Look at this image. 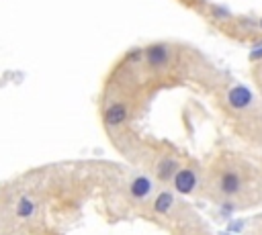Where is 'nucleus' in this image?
Here are the masks:
<instances>
[{
    "label": "nucleus",
    "instance_id": "nucleus-1",
    "mask_svg": "<svg viewBox=\"0 0 262 235\" xmlns=\"http://www.w3.org/2000/svg\"><path fill=\"white\" fill-rule=\"evenodd\" d=\"M225 98H227V104L233 110H246L254 102V92L244 84H233L231 88H227Z\"/></svg>",
    "mask_w": 262,
    "mask_h": 235
},
{
    "label": "nucleus",
    "instance_id": "nucleus-2",
    "mask_svg": "<svg viewBox=\"0 0 262 235\" xmlns=\"http://www.w3.org/2000/svg\"><path fill=\"white\" fill-rule=\"evenodd\" d=\"M168 59H170V53L164 43H151L143 49V61L154 69L164 67L168 63Z\"/></svg>",
    "mask_w": 262,
    "mask_h": 235
},
{
    "label": "nucleus",
    "instance_id": "nucleus-3",
    "mask_svg": "<svg viewBox=\"0 0 262 235\" xmlns=\"http://www.w3.org/2000/svg\"><path fill=\"white\" fill-rule=\"evenodd\" d=\"M172 182H174V190L178 194H192L196 188V174L190 168H180Z\"/></svg>",
    "mask_w": 262,
    "mask_h": 235
},
{
    "label": "nucleus",
    "instance_id": "nucleus-4",
    "mask_svg": "<svg viewBox=\"0 0 262 235\" xmlns=\"http://www.w3.org/2000/svg\"><path fill=\"white\" fill-rule=\"evenodd\" d=\"M127 114H129V110L123 102H113L104 108V123L108 127H119L127 121Z\"/></svg>",
    "mask_w": 262,
    "mask_h": 235
},
{
    "label": "nucleus",
    "instance_id": "nucleus-5",
    "mask_svg": "<svg viewBox=\"0 0 262 235\" xmlns=\"http://www.w3.org/2000/svg\"><path fill=\"white\" fill-rule=\"evenodd\" d=\"M151 190H154L151 180H149L147 176H143V174L135 176V178L131 180V184H129V194H131L135 200H145V198L151 194Z\"/></svg>",
    "mask_w": 262,
    "mask_h": 235
},
{
    "label": "nucleus",
    "instance_id": "nucleus-6",
    "mask_svg": "<svg viewBox=\"0 0 262 235\" xmlns=\"http://www.w3.org/2000/svg\"><path fill=\"white\" fill-rule=\"evenodd\" d=\"M219 188H221V192H223L225 196L237 194V192L242 190V178H239V174L233 172V170L223 172L221 178H219Z\"/></svg>",
    "mask_w": 262,
    "mask_h": 235
},
{
    "label": "nucleus",
    "instance_id": "nucleus-7",
    "mask_svg": "<svg viewBox=\"0 0 262 235\" xmlns=\"http://www.w3.org/2000/svg\"><path fill=\"white\" fill-rule=\"evenodd\" d=\"M178 170H180V166H178V161L174 157H162L158 161V166H156V176H158V180L168 182V180H174Z\"/></svg>",
    "mask_w": 262,
    "mask_h": 235
},
{
    "label": "nucleus",
    "instance_id": "nucleus-8",
    "mask_svg": "<svg viewBox=\"0 0 262 235\" xmlns=\"http://www.w3.org/2000/svg\"><path fill=\"white\" fill-rule=\"evenodd\" d=\"M172 206H174V196L168 190L160 192L156 196V200H154V213H158V215H168Z\"/></svg>",
    "mask_w": 262,
    "mask_h": 235
},
{
    "label": "nucleus",
    "instance_id": "nucleus-9",
    "mask_svg": "<svg viewBox=\"0 0 262 235\" xmlns=\"http://www.w3.org/2000/svg\"><path fill=\"white\" fill-rule=\"evenodd\" d=\"M35 208H37L35 200H31L29 196H20L18 202H16V217H20V219H29V217H33Z\"/></svg>",
    "mask_w": 262,
    "mask_h": 235
},
{
    "label": "nucleus",
    "instance_id": "nucleus-10",
    "mask_svg": "<svg viewBox=\"0 0 262 235\" xmlns=\"http://www.w3.org/2000/svg\"><path fill=\"white\" fill-rule=\"evenodd\" d=\"M211 12H213L215 18H229L231 16V12L227 8H223V6H211Z\"/></svg>",
    "mask_w": 262,
    "mask_h": 235
},
{
    "label": "nucleus",
    "instance_id": "nucleus-11",
    "mask_svg": "<svg viewBox=\"0 0 262 235\" xmlns=\"http://www.w3.org/2000/svg\"><path fill=\"white\" fill-rule=\"evenodd\" d=\"M262 59V45H254L250 49V61H260Z\"/></svg>",
    "mask_w": 262,
    "mask_h": 235
},
{
    "label": "nucleus",
    "instance_id": "nucleus-12",
    "mask_svg": "<svg viewBox=\"0 0 262 235\" xmlns=\"http://www.w3.org/2000/svg\"><path fill=\"white\" fill-rule=\"evenodd\" d=\"M219 235H233V233H231V231H221Z\"/></svg>",
    "mask_w": 262,
    "mask_h": 235
},
{
    "label": "nucleus",
    "instance_id": "nucleus-13",
    "mask_svg": "<svg viewBox=\"0 0 262 235\" xmlns=\"http://www.w3.org/2000/svg\"><path fill=\"white\" fill-rule=\"evenodd\" d=\"M258 27H260V29H262V18H260V20H258Z\"/></svg>",
    "mask_w": 262,
    "mask_h": 235
},
{
    "label": "nucleus",
    "instance_id": "nucleus-14",
    "mask_svg": "<svg viewBox=\"0 0 262 235\" xmlns=\"http://www.w3.org/2000/svg\"><path fill=\"white\" fill-rule=\"evenodd\" d=\"M256 45H262V39H260V41H256Z\"/></svg>",
    "mask_w": 262,
    "mask_h": 235
}]
</instances>
